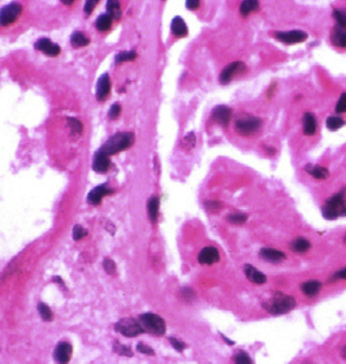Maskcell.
<instances>
[{"label":"cell","instance_id":"obj_1","mask_svg":"<svg viewBox=\"0 0 346 364\" xmlns=\"http://www.w3.org/2000/svg\"><path fill=\"white\" fill-rule=\"evenodd\" d=\"M322 213L327 220H335L337 217L346 216V191L341 190L332 195L322 207Z\"/></svg>","mask_w":346,"mask_h":364},{"label":"cell","instance_id":"obj_2","mask_svg":"<svg viewBox=\"0 0 346 364\" xmlns=\"http://www.w3.org/2000/svg\"><path fill=\"white\" fill-rule=\"evenodd\" d=\"M134 134L130 132H121L117 133L115 136H112L111 138L107 140L103 146H102L99 150L103 151L107 155H115V154H119V152L124 151V150H128L133 143H134Z\"/></svg>","mask_w":346,"mask_h":364},{"label":"cell","instance_id":"obj_3","mask_svg":"<svg viewBox=\"0 0 346 364\" xmlns=\"http://www.w3.org/2000/svg\"><path fill=\"white\" fill-rule=\"evenodd\" d=\"M263 307L272 315L286 314L296 307V299L290 295L283 294L280 291H277L269 301H265L263 303Z\"/></svg>","mask_w":346,"mask_h":364},{"label":"cell","instance_id":"obj_4","mask_svg":"<svg viewBox=\"0 0 346 364\" xmlns=\"http://www.w3.org/2000/svg\"><path fill=\"white\" fill-rule=\"evenodd\" d=\"M140 323L143 332H147L154 336H163L165 333V323L159 315L151 314V312L142 314L140 316Z\"/></svg>","mask_w":346,"mask_h":364},{"label":"cell","instance_id":"obj_5","mask_svg":"<svg viewBox=\"0 0 346 364\" xmlns=\"http://www.w3.org/2000/svg\"><path fill=\"white\" fill-rule=\"evenodd\" d=\"M234 128H236V132L238 134H241V136H251V134H255L262 128V120L259 117L249 116V115L242 116L236 120Z\"/></svg>","mask_w":346,"mask_h":364},{"label":"cell","instance_id":"obj_6","mask_svg":"<svg viewBox=\"0 0 346 364\" xmlns=\"http://www.w3.org/2000/svg\"><path fill=\"white\" fill-rule=\"evenodd\" d=\"M115 329L121 333L124 337H137V336H140L141 333H143V329H142V326H141V323L137 322L136 319L132 318H125L121 319L119 322L116 323V326H115Z\"/></svg>","mask_w":346,"mask_h":364},{"label":"cell","instance_id":"obj_7","mask_svg":"<svg viewBox=\"0 0 346 364\" xmlns=\"http://www.w3.org/2000/svg\"><path fill=\"white\" fill-rule=\"evenodd\" d=\"M22 12V5L19 3H9L4 5L0 12V21H1V26H7L9 23L15 22L19 19V16Z\"/></svg>","mask_w":346,"mask_h":364},{"label":"cell","instance_id":"obj_8","mask_svg":"<svg viewBox=\"0 0 346 364\" xmlns=\"http://www.w3.org/2000/svg\"><path fill=\"white\" fill-rule=\"evenodd\" d=\"M275 38L285 44H296V43L304 42L307 39V33L302 30H290V31H277L275 33Z\"/></svg>","mask_w":346,"mask_h":364},{"label":"cell","instance_id":"obj_9","mask_svg":"<svg viewBox=\"0 0 346 364\" xmlns=\"http://www.w3.org/2000/svg\"><path fill=\"white\" fill-rule=\"evenodd\" d=\"M246 70V66L244 62L241 61H234L232 62V64H229V65H226L224 69H223V72L220 73V82L222 83H229L230 81H232V78L236 76L237 73H242V72H245Z\"/></svg>","mask_w":346,"mask_h":364},{"label":"cell","instance_id":"obj_10","mask_svg":"<svg viewBox=\"0 0 346 364\" xmlns=\"http://www.w3.org/2000/svg\"><path fill=\"white\" fill-rule=\"evenodd\" d=\"M34 47L35 50L41 51L43 54H46L47 56H58V55L60 54V47L48 38L38 39V40L35 42Z\"/></svg>","mask_w":346,"mask_h":364},{"label":"cell","instance_id":"obj_11","mask_svg":"<svg viewBox=\"0 0 346 364\" xmlns=\"http://www.w3.org/2000/svg\"><path fill=\"white\" fill-rule=\"evenodd\" d=\"M112 193V189H109V186L107 185V183H103V185L97 186L95 189H93L90 191L89 195H87V202L93 205L101 204L102 199H103L105 195H109V194Z\"/></svg>","mask_w":346,"mask_h":364},{"label":"cell","instance_id":"obj_12","mask_svg":"<svg viewBox=\"0 0 346 364\" xmlns=\"http://www.w3.org/2000/svg\"><path fill=\"white\" fill-rule=\"evenodd\" d=\"M111 167V159L107 154H104L101 150H98L94 155L93 160V169L97 173H105Z\"/></svg>","mask_w":346,"mask_h":364},{"label":"cell","instance_id":"obj_13","mask_svg":"<svg viewBox=\"0 0 346 364\" xmlns=\"http://www.w3.org/2000/svg\"><path fill=\"white\" fill-rule=\"evenodd\" d=\"M111 93V81H109V76L104 73L101 76L97 83V99L99 101H105Z\"/></svg>","mask_w":346,"mask_h":364},{"label":"cell","instance_id":"obj_14","mask_svg":"<svg viewBox=\"0 0 346 364\" xmlns=\"http://www.w3.org/2000/svg\"><path fill=\"white\" fill-rule=\"evenodd\" d=\"M54 357L60 364H66L72 357V346L68 342H60L55 349Z\"/></svg>","mask_w":346,"mask_h":364},{"label":"cell","instance_id":"obj_15","mask_svg":"<svg viewBox=\"0 0 346 364\" xmlns=\"http://www.w3.org/2000/svg\"><path fill=\"white\" fill-rule=\"evenodd\" d=\"M220 259V255H219V251L216 247H204L202 251L199 252L198 260L201 264H207V265H211V264L216 263Z\"/></svg>","mask_w":346,"mask_h":364},{"label":"cell","instance_id":"obj_16","mask_svg":"<svg viewBox=\"0 0 346 364\" xmlns=\"http://www.w3.org/2000/svg\"><path fill=\"white\" fill-rule=\"evenodd\" d=\"M230 117H232V109L225 107V105H218L212 111V119H214V121H216L218 124L223 125V126L228 125Z\"/></svg>","mask_w":346,"mask_h":364},{"label":"cell","instance_id":"obj_17","mask_svg":"<svg viewBox=\"0 0 346 364\" xmlns=\"http://www.w3.org/2000/svg\"><path fill=\"white\" fill-rule=\"evenodd\" d=\"M259 255L262 259H265V262H269V263H280L285 259L284 252L275 250V248H262Z\"/></svg>","mask_w":346,"mask_h":364},{"label":"cell","instance_id":"obj_18","mask_svg":"<svg viewBox=\"0 0 346 364\" xmlns=\"http://www.w3.org/2000/svg\"><path fill=\"white\" fill-rule=\"evenodd\" d=\"M244 272H245L246 277L254 283H267V277L263 275L261 271H258L257 268L251 265V264H245L244 267Z\"/></svg>","mask_w":346,"mask_h":364},{"label":"cell","instance_id":"obj_19","mask_svg":"<svg viewBox=\"0 0 346 364\" xmlns=\"http://www.w3.org/2000/svg\"><path fill=\"white\" fill-rule=\"evenodd\" d=\"M171 30L172 34L175 35V37H177V38L186 37L187 33H189L186 23H185V21L183 20V17H180V16H177V17L173 19V21H172L171 23Z\"/></svg>","mask_w":346,"mask_h":364},{"label":"cell","instance_id":"obj_20","mask_svg":"<svg viewBox=\"0 0 346 364\" xmlns=\"http://www.w3.org/2000/svg\"><path fill=\"white\" fill-rule=\"evenodd\" d=\"M302 124H304V133L306 136H314L315 134L316 129H318V121H316V117L314 116V113H305Z\"/></svg>","mask_w":346,"mask_h":364},{"label":"cell","instance_id":"obj_21","mask_svg":"<svg viewBox=\"0 0 346 364\" xmlns=\"http://www.w3.org/2000/svg\"><path fill=\"white\" fill-rule=\"evenodd\" d=\"M322 283L320 281H316V280H311V281H306L301 285V290L305 295L307 297H315V295L319 294L320 289H322Z\"/></svg>","mask_w":346,"mask_h":364},{"label":"cell","instance_id":"obj_22","mask_svg":"<svg viewBox=\"0 0 346 364\" xmlns=\"http://www.w3.org/2000/svg\"><path fill=\"white\" fill-rule=\"evenodd\" d=\"M305 171L307 172L308 175L314 177L316 180H327L329 177V171L327 168L320 167V165H312V164H308L305 167Z\"/></svg>","mask_w":346,"mask_h":364},{"label":"cell","instance_id":"obj_23","mask_svg":"<svg viewBox=\"0 0 346 364\" xmlns=\"http://www.w3.org/2000/svg\"><path fill=\"white\" fill-rule=\"evenodd\" d=\"M331 42L337 47H346V29L335 26L331 33Z\"/></svg>","mask_w":346,"mask_h":364},{"label":"cell","instance_id":"obj_24","mask_svg":"<svg viewBox=\"0 0 346 364\" xmlns=\"http://www.w3.org/2000/svg\"><path fill=\"white\" fill-rule=\"evenodd\" d=\"M147 213L151 222H155L158 220V216H159V198L155 197V195L150 198V201H148Z\"/></svg>","mask_w":346,"mask_h":364},{"label":"cell","instance_id":"obj_25","mask_svg":"<svg viewBox=\"0 0 346 364\" xmlns=\"http://www.w3.org/2000/svg\"><path fill=\"white\" fill-rule=\"evenodd\" d=\"M258 9H259V3L257 0H245L240 5V13H241L242 17H246V16H249L250 13H253Z\"/></svg>","mask_w":346,"mask_h":364},{"label":"cell","instance_id":"obj_26","mask_svg":"<svg viewBox=\"0 0 346 364\" xmlns=\"http://www.w3.org/2000/svg\"><path fill=\"white\" fill-rule=\"evenodd\" d=\"M310 247H311V243H310L306 238H302V237L296 238V240L293 241L292 243H290V248H292L293 251L300 252V254L301 252L308 251Z\"/></svg>","mask_w":346,"mask_h":364},{"label":"cell","instance_id":"obj_27","mask_svg":"<svg viewBox=\"0 0 346 364\" xmlns=\"http://www.w3.org/2000/svg\"><path fill=\"white\" fill-rule=\"evenodd\" d=\"M107 15L111 16L112 20L121 19V7L117 0H108L107 1Z\"/></svg>","mask_w":346,"mask_h":364},{"label":"cell","instance_id":"obj_28","mask_svg":"<svg viewBox=\"0 0 346 364\" xmlns=\"http://www.w3.org/2000/svg\"><path fill=\"white\" fill-rule=\"evenodd\" d=\"M112 26V19L109 15H101L95 21V27H97L99 31H107L111 29Z\"/></svg>","mask_w":346,"mask_h":364},{"label":"cell","instance_id":"obj_29","mask_svg":"<svg viewBox=\"0 0 346 364\" xmlns=\"http://www.w3.org/2000/svg\"><path fill=\"white\" fill-rule=\"evenodd\" d=\"M70 43L73 47H85L90 43V39L85 34H82L81 31H76L70 37Z\"/></svg>","mask_w":346,"mask_h":364},{"label":"cell","instance_id":"obj_30","mask_svg":"<svg viewBox=\"0 0 346 364\" xmlns=\"http://www.w3.org/2000/svg\"><path fill=\"white\" fill-rule=\"evenodd\" d=\"M345 125V120L341 119L339 116H331L327 119V128L332 132H335V130H339Z\"/></svg>","mask_w":346,"mask_h":364},{"label":"cell","instance_id":"obj_31","mask_svg":"<svg viewBox=\"0 0 346 364\" xmlns=\"http://www.w3.org/2000/svg\"><path fill=\"white\" fill-rule=\"evenodd\" d=\"M136 58H137L136 51H122V52L116 55V58H115V62L119 65V64H121V62L132 61V60H134Z\"/></svg>","mask_w":346,"mask_h":364},{"label":"cell","instance_id":"obj_32","mask_svg":"<svg viewBox=\"0 0 346 364\" xmlns=\"http://www.w3.org/2000/svg\"><path fill=\"white\" fill-rule=\"evenodd\" d=\"M333 17L337 21V26L346 29V9H343V8L333 9Z\"/></svg>","mask_w":346,"mask_h":364},{"label":"cell","instance_id":"obj_33","mask_svg":"<svg viewBox=\"0 0 346 364\" xmlns=\"http://www.w3.org/2000/svg\"><path fill=\"white\" fill-rule=\"evenodd\" d=\"M38 312L39 315H41V318H42L44 322H50V320H52V318H54V314H52V311H51L50 307L42 302L38 303Z\"/></svg>","mask_w":346,"mask_h":364},{"label":"cell","instance_id":"obj_34","mask_svg":"<svg viewBox=\"0 0 346 364\" xmlns=\"http://www.w3.org/2000/svg\"><path fill=\"white\" fill-rule=\"evenodd\" d=\"M66 121H68V125H69V128L70 130L74 133V134H81L82 132V122L80 120H77V119H73V117H68L66 119Z\"/></svg>","mask_w":346,"mask_h":364},{"label":"cell","instance_id":"obj_35","mask_svg":"<svg viewBox=\"0 0 346 364\" xmlns=\"http://www.w3.org/2000/svg\"><path fill=\"white\" fill-rule=\"evenodd\" d=\"M226 220L232 222V224L236 225H241L244 222H246L247 220V216H246L245 213H232L229 216H226Z\"/></svg>","mask_w":346,"mask_h":364},{"label":"cell","instance_id":"obj_36","mask_svg":"<svg viewBox=\"0 0 346 364\" xmlns=\"http://www.w3.org/2000/svg\"><path fill=\"white\" fill-rule=\"evenodd\" d=\"M113 351L119 354V355H125V357H132L133 355L132 350L129 349L128 346H122L120 342L117 341L113 344Z\"/></svg>","mask_w":346,"mask_h":364},{"label":"cell","instance_id":"obj_37","mask_svg":"<svg viewBox=\"0 0 346 364\" xmlns=\"http://www.w3.org/2000/svg\"><path fill=\"white\" fill-rule=\"evenodd\" d=\"M181 146H183V148H185V150H191V148L194 147L195 146L194 133H189V134L183 138V142H181Z\"/></svg>","mask_w":346,"mask_h":364},{"label":"cell","instance_id":"obj_38","mask_svg":"<svg viewBox=\"0 0 346 364\" xmlns=\"http://www.w3.org/2000/svg\"><path fill=\"white\" fill-rule=\"evenodd\" d=\"M234 362H236V364H253V361L250 359V357L245 351H237L236 357H234Z\"/></svg>","mask_w":346,"mask_h":364},{"label":"cell","instance_id":"obj_39","mask_svg":"<svg viewBox=\"0 0 346 364\" xmlns=\"http://www.w3.org/2000/svg\"><path fill=\"white\" fill-rule=\"evenodd\" d=\"M86 236H87V230H86L83 226H81V225H74V228H73V240L74 241L82 240V238Z\"/></svg>","mask_w":346,"mask_h":364},{"label":"cell","instance_id":"obj_40","mask_svg":"<svg viewBox=\"0 0 346 364\" xmlns=\"http://www.w3.org/2000/svg\"><path fill=\"white\" fill-rule=\"evenodd\" d=\"M336 112L337 113H345L346 112V93L341 94L337 104H336Z\"/></svg>","mask_w":346,"mask_h":364},{"label":"cell","instance_id":"obj_41","mask_svg":"<svg viewBox=\"0 0 346 364\" xmlns=\"http://www.w3.org/2000/svg\"><path fill=\"white\" fill-rule=\"evenodd\" d=\"M103 267H104L108 275H113L116 272V264L113 263V260H111L109 258H105L104 262H103Z\"/></svg>","mask_w":346,"mask_h":364},{"label":"cell","instance_id":"obj_42","mask_svg":"<svg viewBox=\"0 0 346 364\" xmlns=\"http://www.w3.org/2000/svg\"><path fill=\"white\" fill-rule=\"evenodd\" d=\"M121 112V105L119 104V103H115V104L109 108V112H108V117L111 119V120H115V119H117L119 117V115H120Z\"/></svg>","mask_w":346,"mask_h":364},{"label":"cell","instance_id":"obj_43","mask_svg":"<svg viewBox=\"0 0 346 364\" xmlns=\"http://www.w3.org/2000/svg\"><path fill=\"white\" fill-rule=\"evenodd\" d=\"M204 207H206L207 211H210V212H216L219 209H222V203H220V202L208 201L204 203Z\"/></svg>","mask_w":346,"mask_h":364},{"label":"cell","instance_id":"obj_44","mask_svg":"<svg viewBox=\"0 0 346 364\" xmlns=\"http://www.w3.org/2000/svg\"><path fill=\"white\" fill-rule=\"evenodd\" d=\"M169 342H171L172 346H173V347H175L177 351H180V353H181V351H183V350H185V347H186V344H183V342H181L180 340H177V338L171 337V338H169Z\"/></svg>","mask_w":346,"mask_h":364},{"label":"cell","instance_id":"obj_45","mask_svg":"<svg viewBox=\"0 0 346 364\" xmlns=\"http://www.w3.org/2000/svg\"><path fill=\"white\" fill-rule=\"evenodd\" d=\"M137 350L140 351V353L142 354H146V355H155V353H154V350L151 349V347H148V346H146L144 344H138V346H137Z\"/></svg>","mask_w":346,"mask_h":364},{"label":"cell","instance_id":"obj_46","mask_svg":"<svg viewBox=\"0 0 346 364\" xmlns=\"http://www.w3.org/2000/svg\"><path fill=\"white\" fill-rule=\"evenodd\" d=\"M97 4L98 1H93V0H87L85 3V7H83V11H85L86 16H89L91 12H93V9L95 7H97Z\"/></svg>","mask_w":346,"mask_h":364},{"label":"cell","instance_id":"obj_47","mask_svg":"<svg viewBox=\"0 0 346 364\" xmlns=\"http://www.w3.org/2000/svg\"><path fill=\"white\" fill-rule=\"evenodd\" d=\"M332 280H346V267L343 268V269H340L336 275H333V277L331 279Z\"/></svg>","mask_w":346,"mask_h":364},{"label":"cell","instance_id":"obj_48","mask_svg":"<svg viewBox=\"0 0 346 364\" xmlns=\"http://www.w3.org/2000/svg\"><path fill=\"white\" fill-rule=\"evenodd\" d=\"M198 7H199L198 0H187L186 1V8H189V9H197Z\"/></svg>","mask_w":346,"mask_h":364},{"label":"cell","instance_id":"obj_49","mask_svg":"<svg viewBox=\"0 0 346 364\" xmlns=\"http://www.w3.org/2000/svg\"><path fill=\"white\" fill-rule=\"evenodd\" d=\"M341 357H343L344 359H345V361H346V346L343 349V351H341Z\"/></svg>","mask_w":346,"mask_h":364},{"label":"cell","instance_id":"obj_50","mask_svg":"<svg viewBox=\"0 0 346 364\" xmlns=\"http://www.w3.org/2000/svg\"><path fill=\"white\" fill-rule=\"evenodd\" d=\"M64 4H66V5H72L73 4V1H62Z\"/></svg>","mask_w":346,"mask_h":364},{"label":"cell","instance_id":"obj_51","mask_svg":"<svg viewBox=\"0 0 346 364\" xmlns=\"http://www.w3.org/2000/svg\"><path fill=\"white\" fill-rule=\"evenodd\" d=\"M345 242H346V237H345Z\"/></svg>","mask_w":346,"mask_h":364}]
</instances>
